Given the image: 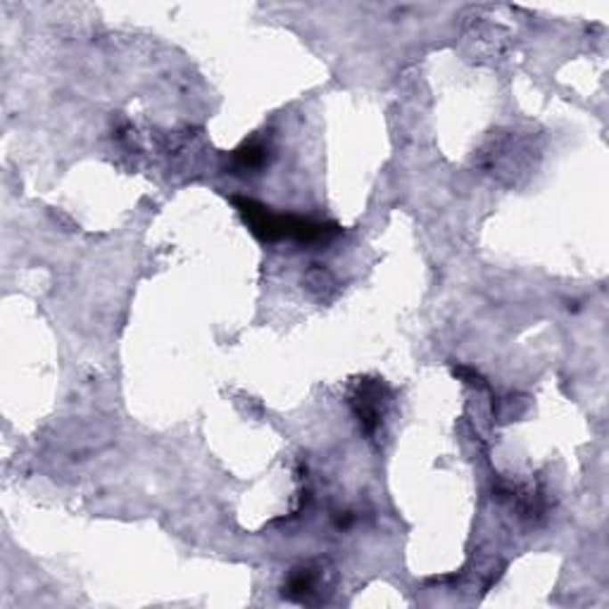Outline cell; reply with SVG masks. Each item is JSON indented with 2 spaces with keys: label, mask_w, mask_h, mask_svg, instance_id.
Here are the masks:
<instances>
[{
  "label": "cell",
  "mask_w": 609,
  "mask_h": 609,
  "mask_svg": "<svg viewBox=\"0 0 609 609\" xmlns=\"http://www.w3.org/2000/svg\"><path fill=\"white\" fill-rule=\"evenodd\" d=\"M231 200L246 219V224L250 226V231L262 240L293 239L300 243H314V240H327L329 236L338 233L336 224H324V222L296 217V215H274L269 207L255 203L250 198H231Z\"/></svg>",
  "instance_id": "cell-1"
},
{
  "label": "cell",
  "mask_w": 609,
  "mask_h": 609,
  "mask_svg": "<svg viewBox=\"0 0 609 609\" xmlns=\"http://www.w3.org/2000/svg\"><path fill=\"white\" fill-rule=\"evenodd\" d=\"M378 400H381L378 384H362L360 393L353 400L357 417H360V421H362V426L367 431H374L378 426V421H381V405H378Z\"/></svg>",
  "instance_id": "cell-2"
},
{
  "label": "cell",
  "mask_w": 609,
  "mask_h": 609,
  "mask_svg": "<svg viewBox=\"0 0 609 609\" xmlns=\"http://www.w3.org/2000/svg\"><path fill=\"white\" fill-rule=\"evenodd\" d=\"M267 160V148L260 143H246L240 150H236V165L240 169H257Z\"/></svg>",
  "instance_id": "cell-3"
}]
</instances>
